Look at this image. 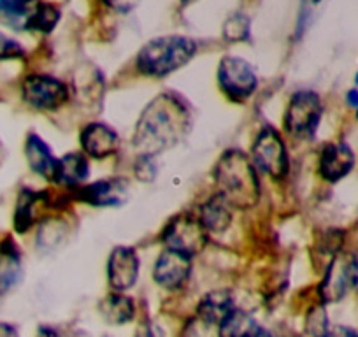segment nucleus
<instances>
[{
    "instance_id": "33",
    "label": "nucleus",
    "mask_w": 358,
    "mask_h": 337,
    "mask_svg": "<svg viewBox=\"0 0 358 337\" xmlns=\"http://www.w3.org/2000/svg\"><path fill=\"white\" fill-rule=\"evenodd\" d=\"M22 2H30V0H0V6H9V4H22Z\"/></svg>"
},
{
    "instance_id": "17",
    "label": "nucleus",
    "mask_w": 358,
    "mask_h": 337,
    "mask_svg": "<svg viewBox=\"0 0 358 337\" xmlns=\"http://www.w3.org/2000/svg\"><path fill=\"white\" fill-rule=\"evenodd\" d=\"M88 174H90V167L85 155L69 153L65 155V157L58 158L57 171H55V176H53V183L69 188V190H74V188L81 187V185L85 183Z\"/></svg>"
},
{
    "instance_id": "30",
    "label": "nucleus",
    "mask_w": 358,
    "mask_h": 337,
    "mask_svg": "<svg viewBox=\"0 0 358 337\" xmlns=\"http://www.w3.org/2000/svg\"><path fill=\"white\" fill-rule=\"evenodd\" d=\"M0 337H20L18 330L9 323H0Z\"/></svg>"
},
{
    "instance_id": "28",
    "label": "nucleus",
    "mask_w": 358,
    "mask_h": 337,
    "mask_svg": "<svg viewBox=\"0 0 358 337\" xmlns=\"http://www.w3.org/2000/svg\"><path fill=\"white\" fill-rule=\"evenodd\" d=\"M322 337H358V330L353 329V327L336 325L332 329L329 327V330Z\"/></svg>"
},
{
    "instance_id": "3",
    "label": "nucleus",
    "mask_w": 358,
    "mask_h": 337,
    "mask_svg": "<svg viewBox=\"0 0 358 337\" xmlns=\"http://www.w3.org/2000/svg\"><path fill=\"white\" fill-rule=\"evenodd\" d=\"M197 48V41L188 36L171 34V36L155 37L139 50L136 67L144 76L164 78L194 60Z\"/></svg>"
},
{
    "instance_id": "4",
    "label": "nucleus",
    "mask_w": 358,
    "mask_h": 337,
    "mask_svg": "<svg viewBox=\"0 0 358 337\" xmlns=\"http://www.w3.org/2000/svg\"><path fill=\"white\" fill-rule=\"evenodd\" d=\"M250 158L255 168L276 181L283 180L290 168L287 146L274 127H264L258 132L257 139L251 146Z\"/></svg>"
},
{
    "instance_id": "19",
    "label": "nucleus",
    "mask_w": 358,
    "mask_h": 337,
    "mask_svg": "<svg viewBox=\"0 0 358 337\" xmlns=\"http://www.w3.org/2000/svg\"><path fill=\"white\" fill-rule=\"evenodd\" d=\"M236 308L234 299L229 292L218 290L204 295V299L199 304V316L209 325H220L223 320L229 316V313Z\"/></svg>"
},
{
    "instance_id": "15",
    "label": "nucleus",
    "mask_w": 358,
    "mask_h": 337,
    "mask_svg": "<svg viewBox=\"0 0 358 337\" xmlns=\"http://www.w3.org/2000/svg\"><path fill=\"white\" fill-rule=\"evenodd\" d=\"M23 274L22 253L11 237L0 241V295L20 283Z\"/></svg>"
},
{
    "instance_id": "6",
    "label": "nucleus",
    "mask_w": 358,
    "mask_h": 337,
    "mask_svg": "<svg viewBox=\"0 0 358 337\" xmlns=\"http://www.w3.org/2000/svg\"><path fill=\"white\" fill-rule=\"evenodd\" d=\"M323 104L318 94L301 90L294 94L285 115V129L297 139H309L318 130L322 120Z\"/></svg>"
},
{
    "instance_id": "8",
    "label": "nucleus",
    "mask_w": 358,
    "mask_h": 337,
    "mask_svg": "<svg viewBox=\"0 0 358 337\" xmlns=\"http://www.w3.org/2000/svg\"><path fill=\"white\" fill-rule=\"evenodd\" d=\"M218 83L227 99L232 102H244L257 90V74L248 60L227 55L220 60Z\"/></svg>"
},
{
    "instance_id": "22",
    "label": "nucleus",
    "mask_w": 358,
    "mask_h": 337,
    "mask_svg": "<svg viewBox=\"0 0 358 337\" xmlns=\"http://www.w3.org/2000/svg\"><path fill=\"white\" fill-rule=\"evenodd\" d=\"M43 195L39 192L32 190H23L20 194L18 202H16L15 209V230L20 234H25L27 230H30V227L36 222V208L41 201H43Z\"/></svg>"
},
{
    "instance_id": "10",
    "label": "nucleus",
    "mask_w": 358,
    "mask_h": 337,
    "mask_svg": "<svg viewBox=\"0 0 358 337\" xmlns=\"http://www.w3.org/2000/svg\"><path fill=\"white\" fill-rule=\"evenodd\" d=\"M355 162L357 158L350 144L343 141H332V143H327L320 151L318 173L327 183H339L353 171Z\"/></svg>"
},
{
    "instance_id": "1",
    "label": "nucleus",
    "mask_w": 358,
    "mask_h": 337,
    "mask_svg": "<svg viewBox=\"0 0 358 337\" xmlns=\"http://www.w3.org/2000/svg\"><path fill=\"white\" fill-rule=\"evenodd\" d=\"M187 127V111L178 99L162 95L143 113L134 143L143 155H157L174 146Z\"/></svg>"
},
{
    "instance_id": "12",
    "label": "nucleus",
    "mask_w": 358,
    "mask_h": 337,
    "mask_svg": "<svg viewBox=\"0 0 358 337\" xmlns=\"http://www.w3.org/2000/svg\"><path fill=\"white\" fill-rule=\"evenodd\" d=\"M139 278V257L136 250L129 246H118L113 250L108 260V280L116 292H125L136 285Z\"/></svg>"
},
{
    "instance_id": "37",
    "label": "nucleus",
    "mask_w": 358,
    "mask_h": 337,
    "mask_svg": "<svg viewBox=\"0 0 358 337\" xmlns=\"http://www.w3.org/2000/svg\"><path fill=\"white\" fill-rule=\"evenodd\" d=\"M357 120H358V109H357Z\"/></svg>"
},
{
    "instance_id": "35",
    "label": "nucleus",
    "mask_w": 358,
    "mask_h": 337,
    "mask_svg": "<svg viewBox=\"0 0 358 337\" xmlns=\"http://www.w3.org/2000/svg\"><path fill=\"white\" fill-rule=\"evenodd\" d=\"M195 2H199V0H181V4H183V6H190V4H195Z\"/></svg>"
},
{
    "instance_id": "26",
    "label": "nucleus",
    "mask_w": 358,
    "mask_h": 337,
    "mask_svg": "<svg viewBox=\"0 0 358 337\" xmlns=\"http://www.w3.org/2000/svg\"><path fill=\"white\" fill-rule=\"evenodd\" d=\"M136 176L144 183H150L157 176V164L153 155H141L136 162Z\"/></svg>"
},
{
    "instance_id": "16",
    "label": "nucleus",
    "mask_w": 358,
    "mask_h": 337,
    "mask_svg": "<svg viewBox=\"0 0 358 337\" xmlns=\"http://www.w3.org/2000/svg\"><path fill=\"white\" fill-rule=\"evenodd\" d=\"M25 157L34 173L39 174L44 180L53 181L58 158L55 157L51 148L44 143L43 137H39L37 134H30V136L27 137Z\"/></svg>"
},
{
    "instance_id": "18",
    "label": "nucleus",
    "mask_w": 358,
    "mask_h": 337,
    "mask_svg": "<svg viewBox=\"0 0 358 337\" xmlns=\"http://www.w3.org/2000/svg\"><path fill=\"white\" fill-rule=\"evenodd\" d=\"M201 223L208 234H222L232 223V206L222 194L213 195L201 208Z\"/></svg>"
},
{
    "instance_id": "20",
    "label": "nucleus",
    "mask_w": 358,
    "mask_h": 337,
    "mask_svg": "<svg viewBox=\"0 0 358 337\" xmlns=\"http://www.w3.org/2000/svg\"><path fill=\"white\" fill-rule=\"evenodd\" d=\"M101 315L111 325H125L136 315V306L130 297L123 294H111L99 306Z\"/></svg>"
},
{
    "instance_id": "11",
    "label": "nucleus",
    "mask_w": 358,
    "mask_h": 337,
    "mask_svg": "<svg viewBox=\"0 0 358 337\" xmlns=\"http://www.w3.org/2000/svg\"><path fill=\"white\" fill-rule=\"evenodd\" d=\"M192 274V257L174 250H165L155 262L153 280L165 290L183 287Z\"/></svg>"
},
{
    "instance_id": "34",
    "label": "nucleus",
    "mask_w": 358,
    "mask_h": 337,
    "mask_svg": "<svg viewBox=\"0 0 358 337\" xmlns=\"http://www.w3.org/2000/svg\"><path fill=\"white\" fill-rule=\"evenodd\" d=\"M255 337H278V336H274V334H271L268 332V330H265V329H260L258 330V334Z\"/></svg>"
},
{
    "instance_id": "13",
    "label": "nucleus",
    "mask_w": 358,
    "mask_h": 337,
    "mask_svg": "<svg viewBox=\"0 0 358 337\" xmlns=\"http://www.w3.org/2000/svg\"><path fill=\"white\" fill-rule=\"evenodd\" d=\"M72 197L97 208H115L125 202L127 185L122 180H104L74 188Z\"/></svg>"
},
{
    "instance_id": "27",
    "label": "nucleus",
    "mask_w": 358,
    "mask_h": 337,
    "mask_svg": "<svg viewBox=\"0 0 358 337\" xmlns=\"http://www.w3.org/2000/svg\"><path fill=\"white\" fill-rule=\"evenodd\" d=\"M106 8H109L111 11L120 13V15H129L134 9L137 8L139 0H101Z\"/></svg>"
},
{
    "instance_id": "25",
    "label": "nucleus",
    "mask_w": 358,
    "mask_h": 337,
    "mask_svg": "<svg viewBox=\"0 0 358 337\" xmlns=\"http://www.w3.org/2000/svg\"><path fill=\"white\" fill-rule=\"evenodd\" d=\"M23 55H25V50H23L22 44L0 30V62L13 60V58H22Z\"/></svg>"
},
{
    "instance_id": "32",
    "label": "nucleus",
    "mask_w": 358,
    "mask_h": 337,
    "mask_svg": "<svg viewBox=\"0 0 358 337\" xmlns=\"http://www.w3.org/2000/svg\"><path fill=\"white\" fill-rule=\"evenodd\" d=\"M37 337H58V334H57V330L50 329V327H41Z\"/></svg>"
},
{
    "instance_id": "9",
    "label": "nucleus",
    "mask_w": 358,
    "mask_h": 337,
    "mask_svg": "<svg viewBox=\"0 0 358 337\" xmlns=\"http://www.w3.org/2000/svg\"><path fill=\"white\" fill-rule=\"evenodd\" d=\"M22 97L32 108L41 111H53L69 99V88L60 79L48 74L27 76L22 85Z\"/></svg>"
},
{
    "instance_id": "23",
    "label": "nucleus",
    "mask_w": 358,
    "mask_h": 337,
    "mask_svg": "<svg viewBox=\"0 0 358 337\" xmlns=\"http://www.w3.org/2000/svg\"><path fill=\"white\" fill-rule=\"evenodd\" d=\"M62 18V13L53 2H46V0H37L36 8H34L32 18H30L29 32H39V34H50L57 29L58 22Z\"/></svg>"
},
{
    "instance_id": "24",
    "label": "nucleus",
    "mask_w": 358,
    "mask_h": 337,
    "mask_svg": "<svg viewBox=\"0 0 358 337\" xmlns=\"http://www.w3.org/2000/svg\"><path fill=\"white\" fill-rule=\"evenodd\" d=\"M223 41L230 44L246 43L251 37V18L243 11L230 13L222 25Z\"/></svg>"
},
{
    "instance_id": "21",
    "label": "nucleus",
    "mask_w": 358,
    "mask_h": 337,
    "mask_svg": "<svg viewBox=\"0 0 358 337\" xmlns=\"http://www.w3.org/2000/svg\"><path fill=\"white\" fill-rule=\"evenodd\" d=\"M262 327L250 313L234 308L220 323V337H255Z\"/></svg>"
},
{
    "instance_id": "7",
    "label": "nucleus",
    "mask_w": 358,
    "mask_h": 337,
    "mask_svg": "<svg viewBox=\"0 0 358 337\" xmlns=\"http://www.w3.org/2000/svg\"><path fill=\"white\" fill-rule=\"evenodd\" d=\"M162 241L169 250L179 251L188 257L199 255L208 244V230L195 216L183 213L165 225Z\"/></svg>"
},
{
    "instance_id": "31",
    "label": "nucleus",
    "mask_w": 358,
    "mask_h": 337,
    "mask_svg": "<svg viewBox=\"0 0 358 337\" xmlns=\"http://www.w3.org/2000/svg\"><path fill=\"white\" fill-rule=\"evenodd\" d=\"M346 102L350 108L358 109V88H351L346 94Z\"/></svg>"
},
{
    "instance_id": "14",
    "label": "nucleus",
    "mask_w": 358,
    "mask_h": 337,
    "mask_svg": "<svg viewBox=\"0 0 358 337\" xmlns=\"http://www.w3.org/2000/svg\"><path fill=\"white\" fill-rule=\"evenodd\" d=\"M79 143H81L83 151L88 157L97 158V160L111 157L120 148L118 134L109 129L108 125H104V123H90V125H86L81 130Z\"/></svg>"
},
{
    "instance_id": "36",
    "label": "nucleus",
    "mask_w": 358,
    "mask_h": 337,
    "mask_svg": "<svg viewBox=\"0 0 358 337\" xmlns=\"http://www.w3.org/2000/svg\"><path fill=\"white\" fill-rule=\"evenodd\" d=\"M322 2H323V0H311L313 6H318V4H322Z\"/></svg>"
},
{
    "instance_id": "2",
    "label": "nucleus",
    "mask_w": 358,
    "mask_h": 337,
    "mask_svg": "<svg viewBox=\"0 0 358 337\" xmlns=\"http://www.w3.org/2000/svg\"><path fill=\"white\" fill-rule=\"evenodd\" d=\"M215 180L220 194L232 208L250 209L260 199V181L257 168L246 153L229 150L222 155L215 168Z\"/></svg>"
},
{
    "instance_id": "29",
    "label": "nucleus",
    "mask_w": 358,
    "mask_h": 337,
    "mask_svg": "<svg viewBox=\"0 0 358 337\" xmlns=\"http://www.w3.org/2000/svg\"><path fill=\"white\" fill-rule=\"evenodd\" d=\"M137 337H162V334L157 329V325H153V323H144L137 330Z\"/></svg>"
},
{
    "instance_id": "5",
    "label": "nucleus",
    "mask_w": 358,
    "mask_h": 337,
    "mask_svg": "<svg viewBox=\"0 0 358 337\" xmlns=\"http://www.w3.org/2000/svg\"><path fill=\"white\" fill-rule=\"evenodd\" d=\"M355 287H358V257L339 251L330 259L323 274L318 287L320 299L323 302H339Z\"/></svg>"
}]
</instances>
